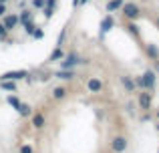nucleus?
Returning <instances> with one entry per match:
<instances>
[{
  "label": "nucleus",
  "instance_id": "nucleus-16",
  "mask_svg": "<svg viewBox=\"0 0 159 153\" xmlns=\"http://www.w3.org/2000/svg\"><path fill=\"white\" fill-rule=\"evenodd\" d=\"M0 87H2L4 91H12V93H16V81H0Z\"/></svg>",
  "mask_w": 159,
  "mask_h": 153
},
{
  "label": "nucleus",
  "instance_id": "nucleus-12",
  "mask_svg": "<svg viewBox=\"0 0 159 153\" xmlns=\"http://www.w3.org/2000/svg\"><path fill=\"white\" fill-rule=\"evenodd\" d=\"M47 125V119H44V115H34V117H32V127H34V129H43V127Z\"/></svg>",
  "mask_w": 159,
  "mask_h": 153
},
{
  "label": "nucleus",
  "instance_id": "nucleus-3",
  "mask_svg": "<svg viewBox=\"0 0 159 153\" xmlns=\"http://www.w3.org/2000/svg\"><path fill=\"white\" fill-rule=\"evenodd\" d=\"M18 79H28L26 71H8L4 75H0V81H18Z\"/></svg>",
  "mask_w": 159,
  "mask_h": 153
},
{
  "label": "nucleus",
  "instance_id": "nucleus-23",
  "mask_svg": "<svg viewBox=\"0 0 159 153\" xmlns=\"http://www.w3.org/2000/svg\"><path fill=\"white\" fill-rule=\"evenodd\" d=\"M32 36H34V38H43V36H44V32L40 30V28H34V32H32Z\"/></svg>",
  "mask_w": 159,
  "mask_h": 153
},
{
  "label": "nucleus",
  "instance_id": "nucleus-30",
  "mask_svg": "<svg viewBox=\"0 0 159 153\" xmlns=\"http://www.w3.org/2000/svg\"><path fill=\"white\" fill-rule=\"evenodd\" d=\"M157 119H159V109H157Z\"/></svg>",
  "mask_w": 159,
  "mask_h": 153
},
{
  "label": "nucleus",
  "instance_id": "nucleus-2",
  "mask_svg": "<svg viewBox=\"0 0 159 153\" xmlns=\"http://www.w3.org/2000/svg\"><path fill=\"white\" fill-rule=\"evenodd\" d=\"M127 137H121V135H117V137L111 139V149L115 153H123L125 149H127Z\"/></svg>",
  "mask_w": 159,
  "mask_h": 153
},
{
  "label": "nucleus",
  "instance_id": "nucleus-28",
  "mask_svg": "<svg viewBox=\"0 0 159 153\" xmlns=\"http://www.w3.org/2000/svg\"><path fill=\"white\" fill-rule=\"evenodd\" d=\"M4 14H6V6L0 2V16H4Z\"/></svg>",
  "mask_w": 159,
  "mask_h": 153
},
{
  "label": "nucleus",
  "instance_id": "nucleus-10",
  "mask_svg": "<svg viewBox=\"0 0 159 153\" xmlns=\"http://www.w3.org/2000/svg\"><path fill=\"white\" fill-rule=\"evenodd\" d=\"M121 85L127 89V93H133V91H135V81H133L131 77H127V75L121 77Z\"/></svg>",
  "mask_w": 159,
  "mask_h": 153
},
{
  "label": "nucleus",
  "instance_id": "nucleus-14",
  "mask_svg": "<svg viewBox=\"0 0 159 153\" xmlns=\"http://www.w3.org/2000/svg\"><path fill=\"white\" fill-rule=\"evenodd\" d=\"M123 6V0H109L107 2V12H115Z\"/></svg>",
  "mask_w": 159,
  "mask_h": 153
},
{
  "label": "nucleus",
  "instance_id": "nucleus-29",
  "mask_svg": "<svg viewBox=\"0 0 159 153\" xmlns=\"http://www.w3.org/2000/svg\"><path fill=\"white\" fill-rule=\"evenodd\" d=\"M157 28H159V16H157Z\"/></svg>",
  "mask_w": 159,
  "mask_h": 153
},
{
  "label": "nucleus",
  "instance_id": "nucleus-4",
  "mask_svg": "<svg viewBox=\"0 0 159 153\" xmlns=\"http://www.w3.org/2000/svg\"><path fill=\"white\" fill-rule=\"evenodd\" d=\"M81 61H79V55L77 52H70V55H65V59H62L61 63V69H73L75 65H79Z\"/></svg>",
  "mask_w": 159,
  "mask_h": 153
},
{
  "label": "nucleus",
  "instance_id": "nucleus-18",
  "mask_svg": "<svg viewBox=\"0 0 159 153\" xmlns=\"http://www.w3.org/2000/svg\"><path fill=\"white\" fill-rule=\"evenodd\" d=\"M28 20H32V12L30 10H22L20 12V16H18V22H28Z\"/></svg>",
  "mask_w": 159,
  "mask_h": 153
},
{
  "label": "nucleus",
  "instance_id": "nucleus-24",
  "mask_svg": "<svg viewBox=\"0 0 159 153\" xmlns=\"http://www.w3.org/2000/svg\"><path fill=\"white\" fill-rule=\"evenodd\" d=\"M6 34H8V30L4 28V24L0 22V38H6Z\"/></svg>",
  "mask_w": 159,
  "mask_h": 153
},
{
  "label": "nucleus",
  "instance_id": "nucleus-27",
  "mask_svg": "<svg viewBox=\"0 0 159 153\" xmlns=\"http://www.w3.org/2000/svg\"><path fill=\"white\" fill-rule=\"evenodd\" d=\"M32 4H34L36 8H40V6H44V0H32Z\"/></svg>",
  "mask_w": 159,
  "mask_h": 153
},
{
  "label": "nucleus",
  "instance_id": "nucleus-5",
  "mask_svg": "<svg viewBox=\"0 0 159 153\" xmlns=\"http://www.w3.org/2000/svg\"><path fill=\"white\" fill-rule=\"evenodd\" d=\"M137 103H139L141 111H149V109H151V93H139Z\"/></svg>",
  "mask_w": 159,
  "mask_h": 153
},
{
  "label": "nucleus",
  "instance_id": "nucleus-21",
  "mask_svg": "<svg viewBox=\"0 0 159 153\" xmlns=\"http://www.w3.org/2000/svg\"><path fill=\"white\" fill-rule=\"evenodd\" d=\"M6 101H8V105H12V107H14V109H18V105H20V101H18V99H16V97H14V95H10V97H8V99H6Z\"/></svg>",
  "mask_w": 159,
  "mask_h": 153
},
{
  "label": "nucleus",
  "instance_id": "nucleus-8",
  "mask_svg": "<svg viewBox=\"0 0 159 153\" xmlns=\"http://www.w3.org/2000/svg\"><path fill=\"white\" fill-rule=\"evenodd\" d=\"M87 89H89L91 93H99V91L103 89V83L99 81L97 77H93V79H89V81H87Z\"/></svg>",
  "mask_w": 159,
  "mask_h": 153
},
{
  "label": "nucleus",
  "instance_id": "nucleus-7",
  "mask_svg": "<svg viewBox=\"0 0 159 153\" xmlns=\"http://www.w3.org/2000/svg\"><path fill=\"white\" fill-rule=\"evenodd\" d=\"M2 24H4V28H6V30L16 28V24H18V14H8L6 18L2 20Z\"/></svg>",
  "mask_w": 159,
  "mask_h": 153
},
{
  "label": "nucleus",
  "instance_id": "nucleus-11",
  "mask_svg": "<svg viewBox=\"0 0 159 153\" xmlns=\"http://www.w3.org/2000/svg\"><path fill=\"white\" fill-rule=\"evenodd\" d=\"M113 24H115V20H113V16L109 14V16H105V18L101 20V32H109L113 28Z\"/></svg>",
  "mask_w": 159,
  "mask_h": 153
},
{
  "label": "nucleus",
  "instance_id": "nucleus-13",
  "mask_svg": "<svg viewBox=\"0 0 159 153\" xmlns=\"http://www.w3.org/2000/svg\"><path fill=\"white\" fill-rule=\"evenodd\" d=\"M16 111H18V115H20V117H28V115L32 113V107L28 105V103H20Z\"/></svg>",
  "mask_w": 159,
  "mask_h": 153
},
{
  "label": "nucleus",
  "instance_id": "nucleus-25",
  "mask_svg": "<svg viewBox=\"0 0 159 153\" xmlns=\"http://www.w3.org/2000/svg\"><path fill=\"white\" fill-rule=\"evenodd\" d=\"M20 153H34V151H32L30 145H22V147H20Z\"/></svg>",
  "mask_w": 159,
  "mask_h": 153
},
{
  "label": "nucleus",
  "instance_id": "nucleus-20",
  "mask_svg": "<svg viewBox=\"0 0 159 153\" xmlns=\"http://www.w3.org/2000/svg\"><path fill=\"white\" fill-rule=\"evenodd\" d=\"M34 22H32V20H28V22H24V32H26V34H32V32H34Z\"/></svg>",
  "mask_w": 159,
  "mask_h": 153
},
{
  "label": "nucleus",
  "instance_id": "nucleus-6",
  "mask_svg": "<svg viewBox=\"0 0 159 153\" xmlns=\"http://www.w3.org/2000/svg\"><path fill=\"white\" fill-rule=\"evenodd\" d=\"M141 79H143V85L147 91H153V87H155V73L153 71H145L143 75H141Z\"/></svg>",
  "mask_w": 159,
  "mask_h": 153
},
{
  "label": "nucleus",
  "instance_id": "nucleus-15",
  "mask_svg": "<svg viewBox=\"0 0 159 153\" xmlns=\"http://www.w3.org/2000/svg\"><path fill=\"white\" fill-rule=\"evenodd\" d=\"M52 97L57 99V101L65 99L66 97V89H65V87H54V89H52Z\"/></svg>",
  "mask_w": 159,
  "mask_h": 153
},
{
  "label": "nucleus",
  "instance_id": "nucleus-22",
  "mask_svg": "<svg viewBox=\"0 0 159 153\" xmlns=\"http://www.w3.org/2000/svg\"><path fill=\"white\" fill-rule=\"evenodd\" d=\"M127 28H129V32H131L133 36H137V34H139V28H137V24H135V22H131Z\"/></svg>",
  "mask_w": 159,
  "mask_h": 153
},
{
  "label": "nucleus",
  "instance_id": "nucleus-1",
  "mask_svg": "<svg viewBox=\"0 0 159 153\" xmlns=\"http://www.w3.org/2000/svg\"><path fill=\"white\" fill-rule=\"evenodd\" d=\"M121 10H123V16H125V18H129V20H137L141 16V8L137 6L135 2H123Z\"/></svg>",
  "mask_w": 159,
  "mask_h": 153
},
{
  "label": "nucleus",
  "instance_id": "nucleus-31",
  "mask_svg": "<svg viewBox=\"0 0 159 153\" xmlns=\"http://www.w3.org/2000/svg\"><path fill=\"white\" fill-rule=\"evenodd\" d=\"M0 2H2V4H4V2H6V0H0Z\"/></svg>",
  "mask_w": 159,
  "mask_h": 153
},
{
  "label": "nucleus",
  "instance_id": "nucleus-17",
  "mask_svg": "<svg viewBox=\"0 0 159 153\" xmlns=\"http://www.w3.org/2000/svg\"><path fill=\"white\" fill-rule=\"evenodd\" d=\"M54 77H58V79H62V81H69V79H73L75 75L69 71V69H62V71H58V73H54Z\"/></svg>",
  "mask_w": 159,
  "mask_h": 153
},
{
  "label": "nucleus",
  "instance_id": "nucleus-19",
  "mask_svg": "<svg viewBox=\"0 0 159 153\" xmlns=\"http://www.w3.org/2000/svg\"><path fill=\"white\" fill-rule=\"evenodd\" d=\"M147 52H149V56H151L153 61H157V56H159V51L155 48V44H147Z\"/></svg>",
  "mask_w": 159,
  "mask_h": 153
},
{
  "label": "nucleus",
  "instance_id": "nucleus-26",
  "mask_svg": "<svg viewBox=\"0 0 159 153\" xmlns=\"http://www.w3.org/2000/svg\"><path fill=\"white\" fill-rule=\"evenodd\" d=\"M44 14L51 18V16H52V6H44Z\"/></svg>",
  "mask_w": 159,
  "mask_h": 153
},
{
  "label": "nucleus",
  "instance_id": "nucleus-32",
  "mask_svg": "<svg viewBox=\"0 0 159 153\" xmlns=\"http://www.w3.org/2000/svg\"><path fill=\"white\" fill-rule=\"evenodd\" d=\"M157 131H159V123H157Z\"/></svg>",
  "mask_w": 159,
  "mask_h": 153
},
{
  "label": "nucleus",
  "instance_id": "nucleus-9",
  "mask_svg": "<svg viewBox=\"0 0 159 153\" xmlns=\"http://www.w3.org/2000/svg\"><path fill=\"white\" fill-rule=\"evenodd\" d=\"M62 59H65V51H62L61 47H57L51 52V56H48V63H58V61H62Z\"/></svg>",
  "mask_w": 159,
  "mask_h": 153
}]
</instances>
